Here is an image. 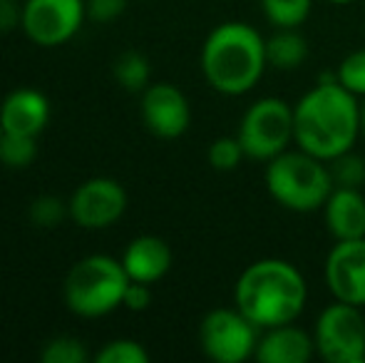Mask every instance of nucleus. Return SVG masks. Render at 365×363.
I'll list each match as a JSON object with an SVG mask.
<instances>
[{"label": "nucleus", "mask_w": 365, "mask_h": 363, "mask_svg": "<svg viewBox=\"0 0 365 363\" xmlns=\"http://www.w3.org/2000/svg\"><path fill=\"white\" fill-rule=\"evenodd\" d=\"M361 137V102L333 78H321L293 105V145L323 162L346 155Z\"/></svg>", "instance_id": "nucleus-1"}, {"label": "nucleus", "mask_w": 365, "mask_h": 363, "mask_svg": "<svg viewBox=\"0 0 365 363\" xmlns=\"http://www.w3.org/2000/svg\"><path fill=\"white\" fill-rule=\"evenodd\" d=\"M306 304V276L286 259H259L249 264L236 279L234 306L261 331L296 324Z\"/></svg>", "instance_id": "nucleus-2"}, {"label": "nucleus", "mask_w": 365, "mask_h": 363, "mask_svg": "<svg viewBox=\"0 0 365 363\" xmlns=\"http://www.w3.org/2000/svg\"><path fill=\"white\" fill-rule=\"evenodd\" d=\"M269 58L266 40L249 23L229 20L207 35L202 45L204 80L226 97H241L261 83Z\"/></svg>", "instance_id": "nucleus-3"}, {"label": "nucleus", "mask_w": 365, "mask_h": 363, "mask_svg": "<svg viewBox=\"0 0 365 363\" xmlns=\"http://www.w3.org/2000/svg\"><path fill=\"white\" fill-rule=\"evenodd\" d=\"M264 182L271 199L279 207L296 214H311L323 209L336 187L328 162L303 150H286L266 162Z\"/></svg>", "instance_id": "nucleus-4"}, {"label": "nucleus", "mask_w": 365, "mask_h": 363, "mask_svg": "<svg viewBox=\"0 0 365 363\" xmlns=\"http://www.w3.org/2000/svg\"><path fill=\"white\" fill-rule=\"evenodd\" d=\"M122 262L105 254H92L75 264L65 279V304L82 319H97L120 309L130 286Z\"/></svg>", "instance_id": "nucleus-5"}, {"label": "nucleus", "mask_w": 365, "mask_h": 363, "mask_svg": "<svg viewBox=\"0 0 365 363\" xmlns=\"http://www.w3.org/2000/svg\"><path fill=\"white\" fill-rule=\"evenodd\" d=\"M236 137L249 160L271 162L293 142V107L281 97H261L241 115Z\"/></svg>", "instance_id": "nucleus-6"}, {"label": "nucleus", "mask_w": 365, "mask_h": 363, "mask_svg": "<svg viewBox=\"0 0 365 363\" xmlns=\"http://www.w3.org/2000/svg\"><path fill=\"white\" fill-rule=\"evenodd\" d=\"M316 354L328 363L365 361V316L358 306L333 301L318 314L313 326Z\"/></svg>", "instance_id": "nucleus-7"}, {"label": "nucleus", "mask_w": 365, "mask_h": 363, "mask_svg": "<svg viewBox=\"0 0 365 363\" xmlns=\"http://www.w3.org/2000/svg\"><path fill=\"white\" fill-rule=\"evenodd\" d=\"M261 329L239 309H214L199 324V344L207 359L217 363H244L254 359Z\"/></svg>", "instance_id": "nucleus-8"}, {"label": "nucleus", "mask_w": 365, "mask_h": 363, "mask_svg": "<svg viewBox=\"0 0 365 363\" xmlns=\"http://www.w3.org/2000/svg\"><path fill=\"white\" fill-rule=\"evenodd\" d=\"M85 18V0H25L20 28L40 48H58L75 38Z\"/></svg>", "instance_id": "nucleus-9"}, {"label": "nucleus", "mask_w": 365, "mask_h": 363, "mask_svg": "<svg viewBox=\"0 0 365 363\" xmlns=\"http://www.w3.org/2000/svg\"><path fill=\"white\" fill-rule=\"evenodd\" d=\"M127 192L117 180L92 177L70 197V217L82 229H107L125 214Z\"/></svg>", "instance_id": "nucleus-10"}, {"label": "nucleus", "mask_w": 365, "mask_h": 363, "mask_svg": "<svg viewBox=\"0 0 365 363\" xmlns=\"http://www.w3.org/2000/svg\"><path fill=\"white\" fill-rule=\"evenodd\" d=\"M323 276L333 299L365 309V237L336 242L323 264Z\"/></svg>", "instance_id": "nucleus-11"}, {"label": "nucleus", "mask_w": 365, "mask_h": 363, "mask_svg": "<svg viewBox=\"0 0 365 363\" xmlns=\"http://www.w3.org/2000/svg\"><path fill=\"white\" fill-rule=\"evenodd\" d=\"M142 122L159 140H177L192 125V107L177 85L154 83L142 92Z\"/></svg>", "instance_id": "nucleus-12"}, {"label": "nucleus", "mask_w": 365, "mask_h": 363, "mask_svg": "<svg viewBox=\"0 0 365 363\" xmlns=\"http://www.w3.org/2000/svg\"><path fill=\"white\" fill-rule=\"evenodd\" d=\"M313 356H316L313 334L296 324H284L261 331L254 359L261 363H308Z\"/></svg>", "instance_id": "nucleus-13"}, {"label": "nucleus", "mask_w": 365, "mask_h": 363, "mask_svg": "<svg viewBox=\"0 0 365 363\" xmlns=\"http://www.w3.org/2000/svg\"><path fill=\"white\" fill-rule=\"evenodd\" d=\"M50 120V102L43 92L20 88L13 90L0 105V122L3 132L13 135L38 137Z\"/></svg>", "instance_id": "nucleus-14"}, {"label": "nucleus", "mask_w": 365, "mask_h": 363, "mask_svg": "<svg viewBox=\"0 0 365 363\" xmlns=\"http://www.w3.org/2000/svg\"><path fill=\"white\" fill-rule=\"evenodd\" d=\"M323 219L336 242L365 237V194L353 187H333L323 204Z\"/></svg>", "instance_id": "nucleus-15"}, {"label": "nucleus", "mask_w": 365, "mask_h": 363, "mask_svg": "<svg viewBox=\"0 0 365 363\" xmlns=\"http://www.w3.org/2000/svg\"><path fill=\"white\" fill-rule=\"evenodd\" d=\"M122 267L132 281H142V284L152 286L172 269V249L162 237L142 234L127 244Z\"/></svg>", "instance_id": "nucleus-16"}, {"label": "nucleus", "mask_w": 365, "mask_h": 363, "mask_svg": "<svg viewBox=\"0 0 365 363\" xmlns=\"http://www.w3.org/2000/svg\"><path fill=\"white\" fill-rule=\"evenodd\" d=\"M266 58H269V68L276 70H296L308 58V43L298 28H284L276 30L269 40H266Z\"/></svg>", "instance_id": "nucleus-17"}, {"label": "nucleus", "mask_w": 365, "mask_h": 363, "mask_svg": "<svg viewBox=\"0 0 365 363\" xmlns=\"http://www.w3.org/2000/svg\"><path fill=\"white\" fill-rule=\"evenodd\" d=\"M313 8V0H261L264 18L276 30L284 28H301L308 20Z\"/></svg>", "instance_id": "nucleus-18"}, {"label": "nucleus", "mask_w": 365, "mask_h": 363, "mask_svg": "<svg viewBox=\"0 0 365 363\" xmlns=\"http://www.w3.org/2000/svg\"><path fill=\"white\" fill-rule=\"evenodd\" d=\"M149 75H152V68L142 53L130 50V53H122L117 58L115 78L127 92H145L149 88Z\"/></svg>", "instance_id": "nucleus-19"}, {"label": "nucleus", "mask_w": 365, "mask_h": 363, "mask_svg": "<svg viewBox=\"0 0 365 363\" xmlns=\"http://www.w3.org/2000/svg\"><path fill=\"white\" fill-rule=\"evenodd\" d=\"M38 137L28 135H13V132H3L0 140V162L10 170H25L35 162L38 157Z\"/></svg>", "instance_id": "nucleus-20"}, {"label": "nucleus", "mask_w": 365, "mask_h": 363, "mask_svg": "<svg viewBox=\"0 0 365 363\" xmlns=\"http://www.w3.org/2000/svg\"><path fill=\"white\" fill-rule=\"evenodd\" d=\"M328 170H331V177L336 187L361 189L365 184V160L358 157L353 150L328 162Z\"/></svg>", "instance_id": "nucleus-21"}, {"label": "nucleus", "mask_w": 365, "mask_h": 363, "mask_svg": "<svg viewBox=\"0 0 365 363\" xmlns=\"http://www.w3.org/2000/svg\"><path fill=\"white\" fill-rule=\"evenodd\" d=\"M209 165L217 172H234L239 170V165L244 162V147H241L239 137H217V140L209 145Z\"/></svg>", "instance_id": "nucleus-22"}, {"label": "nucleus", "mask_w": 365, "mask_h": 363, "mask_svg": "<svg viewBox=\"0 0 365 363\" xmlns=\"http://www.w3.org/2000/svg\"><path fill=\"white\" fill-rule=\"evenodd\" d=\"M40 361L43 363H85L87 349L75 336H58V339L48 341V344L43 346Z\"/></svg>", "instance_id": "nucleus-23"}, {"label": "nucleus", "mask_w": 365, "mask_h": 363, "mask_svg": "<svg viewBox=\"0 0 365 363\" xmlns=\"http://www.w3.org/2000/svg\"><path fill=\"white\" fill-rule=\"evenodd\" d=\"M336 80L356 97H365V48L353 50L336 68Z\"/></svg>", "instance_id": "nucleus-24"}, {"label": "nucleus", "mask_w": 365, "mask_h": 363, "mask_svg": "<svg viewBox=\"0 0 365 363\" xmlns=\"http://www.w3.org/2000/svg\"><path fill=\"white\" fill-rule=\"evenodd\" d=\"M68 214H70V207H65L63 199L53 197V194H43V197L33 199V204H30V222L43 229L63 224V219L68 217Z\"/></svg>", "instance_id": "nucleus-25"}, {"label": "nucleus", "mask_w": 365, "mask_h": 363, "mask_svg": "<svg viewBox=\"0 0 365 363\" xmlns=\"http://www.w3.org/2000/svg\"><path fill=\"white\" fill-rule=\"evenodd\" d=\"M95 359H97V363H147L149 354L142 349V344H137V341L117 339V341H110Z\"/></svg>", "instance_id": "nucleus-26"}, {"label": "nucleus", "mask_w": 365, "mask_h": 363, "mask_svg": "<svg viewBox=\"0 0 365 363\" xmlns=\"http://www.w3.org/2000/svg\"><path fill=\"white\" fill-rule=\"evenodd\" d=\"M87 5V18L95 23H110L117 20L127 8V0H85Z\"/></svg>", "instance_id": "nucleus-27"}, {"label": "nucleus", "mask_w": 365, "mask_h": 363, "mask_svg": "<svg viewBox=\"0 0 365 363\" xmlns=\"http://www.w3.org/2000/svg\"><path fill=\"white\" fill-rule=\"evenodd\" d=\"M152 304V291H149V284H142V281H130L125 291V301L122 306L130 311H145L147 306Z\"/></svg>", "instance_id": "nucleus-28"}, {"label": "nucleus", "mask_w": 365, "mask_h": 363, "mask_svg": "<svg viewBox=\"0 0 365 363\" xmlns=\"http://www.w3.org/2000/svg\"><path fill=\"white\" fill-rule=\"evenodd\" d=\"M23 20V5L18 8L15 0H0V33H8Z\"/></svg>", "instance_id": "nucleus-29"}, {"label": "nucleus", "mask_w": 365, "mask_h": 363, "mask_svg": "<svg viewBox=\"0 0 365 363\" xmlns=\"http://www.w3.org/2000/svg\"><path fill=\"white\" fill-rule=\"evenodd\" d=\"M361 135L365 137V102L361 105Z\"/></svg>", "instance_id": "nucleus-30"}, {"label": "nucleus", "mask_w": 365, "mask_h": 363, "mask_svg": "<svg viewBox=\"0 0 365 363\" xmlns=\"http://www.w3.org/2000/svg\"><path fill=\"white\" fill-rule=\"evenodd\" d=\"M326 3H331V5H351V3H356V0H326Z\"/></svg>", "instance_id": "nucleus-31"}, {"label": "nucleus", "mask_w": 365, "mask_h": 363, "mask_svg": "<svg viewBox=\"0 0 365 363\" xmlns=\"http://www.w3.org/2000/svg\"><path fill=\"white\" fill-rule=\"evenodd\" d=\"M0 140H3V122H0Z\"/></svg>", "instance_id": "nucleus-32"}]
</instances>
